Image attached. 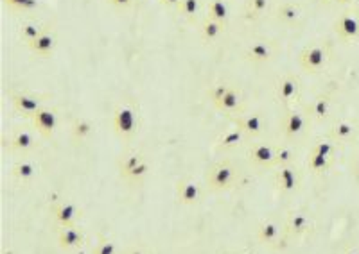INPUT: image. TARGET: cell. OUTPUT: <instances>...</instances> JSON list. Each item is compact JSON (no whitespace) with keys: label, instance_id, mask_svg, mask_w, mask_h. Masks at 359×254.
<instances>
[{"label":"cell","instance_id":"ac0fdd59","mask_svg":"<svg viewBox=\"0 0 359 254\" xmlns=\"http://www.w3.org/2000/svg\"><path fill=\"white\" fill-rule=\"evenodd\" d=\"M311 227V218L305 212H291L284 222V229L290 236H303Z\"/></svg>","mask_w":359,"mask_h":254},{"label":"cell","instance_id":"8992f818","mask_svg":"<svg viewBox=\"0 0 359 254\" xmlns=\"http://www.w3.org/2000/svg\"><path fill=\"white\" fill-rule=\"evenodd\" d=\"M29 120L43 138H52L58 129V124H60V113H58V107L43 106Z\"/></svg>","mask_w":359,"mask_h":254},{"label":"cell","instance_id":"e575fe53","mask_svg":"<svg viewBox=\"0 0 359 254\" xmlns=\"http://www.w3.org/2000/svg\"><path fill=\"white\" fill-rule=\"evenodd\" d=\"M286 165H294V151L293 147H290V145L277 147L275 166H286Z\"/></svg>","mask_w":359,"mask_h":254},{"label":"cell","instance_id":"277c9868","mask_svg":"<svg viewBox=\"0 0 359 254\" xmlns=\"http://www.w3.org/2000/svg\"><path fill=\"white\" fill-rule=\"evenodd\" d=\"M238 181V166L232 162H220L210 166L207 174V185L214 192H224L230 190Z\"/></svg>","mask_w":359,"mask_h":254},{"label":"cell","instance_id":"4dcf8cb0","mask_svg":"<svg viewBox=\"0 0 359 254\" xmlns=\"http://www.w3.org/2000/svg\"><path fill=\"white\" fill-rule=\"evenodd\" d=\"M72 138L76 140V142H83V140H89L90 136H92L93 133V124L90 120H86V118H76L74 122H72Z\"/></svg>","mask_w":359,"mask_h":254},{"label":"cell","instance_id":"60d3db41","mask_svg":"<svg viewBox=\"0 0 359 254\" xmlns=\"http://www.w3.org/2000/svg\"><path fill=\"white\" fill-rule=\"evenodd\" d=\"M332 2H336V4H354L356 0H332Z\"/></svg>","mask_w":359,"mask_h":254},{"label":"cell","instance_id":"83f0119b","mask_svg":"<svg viewBox=\"0 0 359 254\" xmlns=\"http://www.w3.org/2000/svg\"><path fill=\"white\" fill-rule=\"evenodd\" d=\"M356 136V125L349 120H340L332 125L331 138L332 142H340V144H347L350 140H354Z\"/></svg>","mask_w":359,"mask_h":254},{"label":"cell","instance_id":"5bb4252c","mask_svg":"<svg viewBox=\"0 0 359 254\" xmlns=\"http://www.w3.org/2000/svg\"><path fill=\"white\" fill-rule=\"evenodd\" d=\"M233 124L238 125L239 129L246 134L248 138H255V136H261L266 129V122H264V116L261 113H248V115H241L233 118Z\"/></svg>","mask_w":359,"mask_h":254},{"label":"cell","instance_id":"1f68e13d","mask_svg":"<svg viewBox=\"0 0 359 254\" xmlns=\"http://www.w3.org/2000/svg\"><path fill=\"white\" fill-rule=\"evenodd\" d=\"M308 166L313 174H325V172L332 166V160L331 157H325L322 156V154L313 153V151H311V154H309L308 157Z\"/></svg>","mask_w":359,"mask_h":254},{"label":"cell","instance_id":"f35d334b","mask_svg":"<svg viewBox=\"0 0 359 254\" xmlns=\"http://www.w3.org/2000/svg\"><path fill=\"white\" fill-rule=\"evenodd\" d=\"M108 4L112 5V8H115V10H130L131 5L135 4V0H108Z\"/></svg>","mask_w":359,"mask_h":254},{"label":"cell","instance_id":"3957f363","mask_svg":"<svg viewBox=\"0 0 359 254\" xmlns=\"http://www.w3.org/2000/svg\"><path fill=\"white\" fill-rule=\"evenodd\" d=\"M329 58H331V45L329 43H314V45L305 47L300 52L299 63L308 74H318L325 68Z\"/></svg>","mask_w":359,"mask_h":254},{"label":"cell","instance_id":"44dd1931","mask_svg":"<svg viewBox=\"0 0 359 254\" xmlns=\"http://www.w3.org/2000/svg\"><path fill=\"white\" fill-rule=\"evenodd\" d=\"M36 147V138L34 134L27 129H16L10 138V149L13 153L25 154Z\"/></svg>","mask_w":359,"mask_h":254},{"label":"cell","instance_id":"ee69618b","mask_svg":"<svg viewBox=\"0 0 359 254\" xmlns=\"http://www.w3.org/2000/svg\"><path fill=\"white\" fill-rule=\"evenodd\" d=\"M320 2H329V0H320Z\"/></svg>","mask_w":359,"mask_h":254},{"label":"cell","instance_id":"5b68a950","mask_svg":"<svg viewBox=\"0 0 359 254\" xmlns=\"http://www.w3.org/2000/svg\"><path fill=\"white\" fill-rule=\"evenodd\" d=\"M10 99L16 113L31 118L36 111H40L43 106H47V101L51 99V95H49V93L33 92H11Z\"/></svg>","mask_w":359,"mask_h":254},{"label":"cell","instance_id":"4fadbf2b","mask_svg":"<svg viewBox=\"0 0 359 254\" xmlns=\"http://www.w3.org/2000/svg\"><path fill=\"white\" fill-rule=\"evenodd\" d=\"M248 160L259 168H271L277 162V147L270 144H255L248 151Z\"/></svg>","mask_w":359,"mask_h":254},{"label":"cell","instance_id":"b9f144b4","mask_svg":"<svg viewBox=\"0 0 359 254\" xmlns=\"http://www.w3.org/2000/svg\"><path fill=\"white\" fill-rule=\"evenodd\" d=\"M354 172H356V174H358V176H359V154H358V157H356V163H354Z\"/></svg>","mask_w":359,"mask_h":254},{"label":"cell","instance_id":"52a82bcc","mask_svg":"<svg viewBox=\"0 0 359 254\" xmlns=\"http://www.w3.org/2000/svg\"><path fill=\"white\" fill-rule=\"evenodd\" d=\"M244 60L250 61V63H255V65H264L268 61L273 60L275 55V45L270 42V40H264V38H259V40H253L246 45L243 52Z\"/></svg>","mask_w":359,"mask_h":254},{"label":"cell","instance_id":"7c38bea8","mask_svg":"<svg viewBox=\"0 0 359 254\" xmlns=\"http://www.w3.org/2000/svg\"><path fill=\"white\" fill-rule=\"evenodd\" d=\"M309 122V116L300 110H288L282 122V133L288 140H297L300 134L305 131Z\"/></svg>","mask_w":359,"mask_h":254},{"label":"cell","instance_id":"ffe728a7","mask_svg":"<svg viewBox=\"0 0 359 254\" xmlns=\"http://www.w3.org/2000/svg\"><path fill=\"white\" fill-rule=\"evenodd\" d=\"M286 229L282 224H279V222L275 220H266V222H262L261 226H259V229H257V238L262 242V244H266V245H273L277 244V242L284 236Z\"/></svg>","mask_w":359,"mask_h":254},{"label":"cell","instance_id":"7a4b0ae2","mask_svg":"<svg viewBox=\"0 0 359 254\" xmlns=\"http://www.w3.org/2000/svg\"><path fill=\"white\" fill-rule=\"evenodd\" d=\"M210 99H212V104H214L223 115L233 116V118L244 115L243 95H241V92H239L238 88H233L230 84H216L212 93H210Z\"/></svg>","mask_w":359,"mask_h":254},{"label":"cell","instance_id":"7bdbcfd3","mask_svg":"<svg viewBox=\"0 0 359 254\" xmlns=\"http://www.w3.org/2000/svg\"><path fill=\"white\" fill-rule=\"evenodd\" d=\"M345 254H359L358 249H349Z\"/></svg>","mask_w":359,"mask_h":254},{"label":"cell","instance_id":"8d00e7d4","mask_svg":"<svg viewBox=\"0 0 359 254\" xmlns=\"http://www.w3.org/2000/svg\"><path fill=\"white\" fill-rule=\"evenodd\" d=\"M313 153L322 154L325 157H334V153H336V145L332 144L331 140H320L316 145L313 147Z\"/></svg>","mask_w":359,"mask_h":254},{"label":"cell","instance_id":"d4e9b609","mask_svg":"<svg viewBox=\"0 0 359 254\" xmlns=\"http://www.w3.org/2000/svg\"><path fill=\"white\" fill-rule=\"evenodd\" d=\"M227 27H224L223 23L216 22L214 18H210V16H205V18L201 20L200 23V34L201 40L207 43H214L218 42L221 36L224 34Z\"/></svg>","mask_w":359,"mask_h":254},{"label":"cell","instance_id":"d590c367","mask_svg":"<svg viewBox=\"0 0 359 254\" xmlns=\"http://www.w3.org/2000/svg\"><path fill=\"white\" fill-rule=\"evenodd\" d=\"M148 174H150V163H148V160H142V162H140L139 165H137L126 177H124V179L130 181V183H139V181L144 179Z\"/></svg>","mask_w":359,"mask_h":254},{"label":"cell","instance_id":"7402d4cb","mask_svg":"<svg viewBox=\"0 0 359 254\" xmlns=\"http://www.w3.org/2000/svg\"><path fill=\"white\" fill-rule=\"evenodd\" d=\"M54 218L61 227H70L74 226L76 220L81 217V212L78 209V206L72 203H60L52 208Z\"/></svg>","mask_w":359,"mask_h":254},{"label":"cell","instance_id":"4316f807","mask_svg":"<svg viewBox=\"0 0 359 254\" xmlns=\"http://www.w3.org/2000/svg\"><path fill=\"white\" fill-rule=\"evenodd\" d=\"M38 174V166L34 165V162L31 160H20L13 165L11 168V176L14 177L20 183H27V181H33Z\"/></svg>","mask_w":359,"mask_h":254},{"label":"cell","instance_id":"e0dca14e","mask_svg":"<svg viewBox=\"0 0 359 254\" xmlns=\"http://www.w3.org/2000/svg\"><path fill=\"white\" fill-rule=\"evenodd\" d=\"M176 199L180 204L185 206H194L201 199V186L191 177L180 179L176 185Z\"/></svg>","mask_w":359,"mask_h":254},{"label":"cell","instance_id":"cb8c5ba5","mask_svg":"<svg viewBox=\"0 0 359 254\" xmlns=\"http://www.w3.org/2000/svg\"><path fill=\"white\" fill-rule=\"evenodd\" d=\"M246 138H248L246 134L235 125L233 129L227 131V133H223L220 138L216 140V151L221 153V151H232V149H238Z\"/></svg>","mask_w":359,"mask_h":254},{"label":"cell","instance_id":"74e56055","mask_svg":"<svg viewBox=\"0 0 359 254\" xmlns=\"http://www.w3.org/2000/svg\"><path fill=\"white\" fill-rule=\"evenodd\" d=\"M93 254H117V245L113 244L112 240H108V238H103V240H101L97 245H95V249H93Z\"/></svg>","mask_w":359,"mask_h":254},{"label":"cell","instance_id":"603a6c76","mask_svg":"<svg viewBox=\"0 0 359 254\" xmlns=\"http://www.w3.org/2000/svg\"><path fill=\"white\" fill-rule=\"evenodd\" d=\"M52 23L49 22H40V20H27V22H23L22 25H20V31H19V38L22 40L25 45H29V43H33L36 38L42 36L43 33H45L47 29L51 27Z\"/></svg>","mask_w":359,"mask_h":254},{"label":"cell","instance_id":"9a60e30c","mask_svg":"<svg viewBox=\"0 0 359 254\" xmlns=\"http://www.w3.org/2000/svg\"><path fill=\"white\" fill-rule=\"evenodd\" d=\"M277 22L286 27H297L303 18V8L299 2H284L275 10Z\"/></svg>","mask_w":359,"mask_h":254},{"label":"cell","instance_id":"30bf717a","mask_svg":"<svg viewBox=\"0 0 359 254\" xmlns=\"http://www.w3.org/2000/svg\"><path fill=\"white\" fill-rule=\"evenodd\" d=\"M56 45H58V34H56V29H54V23H52L51 27L47 29L42 36L36 38L33 43H29L27 49L33 55L45 60V58H51V55L54 54Z\"/></svg>","mask_w":359,"mask_h":254},{"label":"cell","instance_id":"d6986e66","mask_svg":"<svg viewBox=\"0 0 359 254\" xmlns=\"http://www.w3.org/2000/svg\"><path fill=\"white\" fill-rule=\"evenodd\" d=\"M84 242V233L81 231L80 227L70 226V227H61L58 233V245L63 251H74L78 247H81Z\"/></svg>","mask_w":359,"mask_h":254},{"label":"cell","instance_id":"6da1fadb","mask_svg":"<svg viewBox=\"0 0 359 254\" xmlns=\"http://www.w3.org/2000/svg\"><path fill=\"white\" fill-rule=\"evenodd\" d=\"M113 133L121 140L128 142V140L135 138V134L139 133L140 116H139V106L133 101H124L113 110Z\"/></svg>","mask_w":359,"mask_h":254},{"label":"cell","instance_id":"ba28073f","mask_svg":"<svg viewBox=\"0 0 359 254\" xmlns=\"http://www.w3.org/2000/svg\"><path fill=\"white\" fill-rule=\"evenodd\" d=\"M300 90H302V84H300V79L297 77V75H284V77L277 83V101H279L282 106L290 107L293 102L299 101Z\"/></svg>","mask_w":359,"mask_h":254},{"label":"cell","instance_id":"f1b7e54d","mask_svg":"<svg viewBox=\"0 0 359 254\" xmlns=\"http://www.w3.org/2000/svg\"><path fill=\"white\" fill-rule=\"evenodd\" d=\"M201 10H203V4H201V0H182V4L178 8L176 13L185 18L187 22L196 23L200 20Z\"/></svg>","mask_w":359,"mask_h":254},{"label":"cell","instance_id":"ab89813d","mask_svg":"<svg viewBox=\"0 0 359 254\" xmlns=\"http://www.w3.org/2000/svg\"><path fill=\"white\" fill-rule=\"evenodd\" d=\"M159 4L162 5V8H165V10L178 11V8L182 4V0H159Z\"/></svg>","mask_w":359,"mask_h":254},{"label":"cell","instance_id":"2e32d148","mask_svg":"<svg viewBox=\"0 0 359 254\" xmlns=\"http://www.w3.org/2000/svg\"><path fill=\"white\" fill-rule=\"evenodd\" d=\"M332 111V95L329 92L318 93L316 97L311 101L308 106V116L309 120L314 122H325L331 116Z\"/></svg>","mask_w":359,"mask_h":254},{"label":"cell","instance_id":"f546056e","mask_svg":"<svg viewBox=\"0 0 359 254\" xmlns=\"http://www.w3.org/2000/svg\"><path fill=\"white\" fill-rule=\"evenodd\" d=\"M271 0H246L244 2V14L248 20H259L270 11Z\"/></svg>","mask_w":359,"mask_h":254},{"label":"cell","instance_id":"9c48e42d","mask_svg":"<svg viewBox=\"0 0 359 254\" xmlns=\"http://www.w3.org/2000/svg\"><path fill=\"white\" fill-rule=\"evenodd\" d=\"M275 183L277 188H279L282 194H294V192H299L300 183H302L299 168L294 165L277 166Z\"/></svg>","mask_w":359,"mask_h":254},{"label":"cell","instance_id":"d6a6232c","mask_svg":"<svg viewBox=\"0 0 359 254\" xmlns=\"http://www.w3.org/2000/svg\"><path fill=\"white\" fill-rule=\"evenodd\" d=\"M142 160H146L144 154L139 153V151H133V153H128L121 157V162H119V170H121V176L126 177L137 165H139Z\"/></svg>","mask_w":359,"mask_h":254},{"label":"cell","instance_id":"484cf974","mask_svg":"<svg viewBox=\"0 0 359 254\" xmlns=\"http://www.w3.org/2000/svg\"><path fill=\"white\" fill-rule=\"evenodd\" d=\"M207 16L229 27L230 23V5L227 0H207Z\"/></svg>","mask_w":359,"mask_h":254},{"label":"cell","instance_id":"8fae6325","mask_svg":"<svg viewBox=\"0 0 359 254\" xmlns=\"http://www.w3.org/2000/svg\"><path fill=\"white\" fill-rule=\"evenodd\" d=\"M334 31L341 42L359 40V16L354 11H345L334 23Z\"/></svg>","mask_w":359,"mask_h":254},{"label":"cell","instance_id":"836d02e7","mask_svg":"<svg viewBox=\"0 0 359 254\" xmlns=\"http://www.w3.org/2000/svg\"><path fill=\"white\" fill-rule=\"evenodd\" d=\"M2 4L14 13H31L40 8L38 0H2Z\"/></svg>","mask_w":359,"mask_h":254}]
</instances>
